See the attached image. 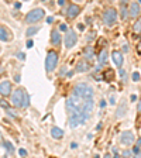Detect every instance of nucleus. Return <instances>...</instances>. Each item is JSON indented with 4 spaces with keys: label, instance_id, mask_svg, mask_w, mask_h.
Returning <instances> with one entry per match:
<instances>
[{
    "label": "nucleus",
    "instance_id": "nucleus-35",
    "mask_svg": "<svg viewBox=\"0 0 141 158\" xmlns=\"http://www.w3.org/2000/svg\"><path fill=\"white\" fill-rule=\"evenodd\" d=\"M131 100H133V102H135V100H137V96H135V95H131Z\"/></svg>",
    "mask_w": 141,
    "mask_h": 158
},
{
    "label": "nucleus",
    "instance_id": "nucleus-22",
    "mask_svg": "<svg viewBox=\"0 0 141 158\" xmlns=\"http://www.w3.org/2000/svg\"><path fill=\"white\" fill-rule=\"evenodd\" d=\"M39 30V27H34V28H28L27 30V37H31V35H34V34L37 33Z\"/></svg>",
    "mask_w": 141,
    "mask_h": 158
},
{
    "label": "nucleus",
    "instance_id": "nucleus-30",
    "mask_svg": "<svg viewBox=\"0 0 141 158\" xmlns=\"http://www.w3.org/2000/svg\"><path fill=\"white\" fill-rule=\"evenodd\" d=\"M137 52H138V55H141V44L137 45Z\"/></svg>",
    "mask_w": 141,
    "mask_h": 158
},
{
    "label": "nucleus",
    "instance_id": "nucleus-2",
    "mask_svg": "<svg viewBox=\"0 0 141 158\" xmlns=\"http://www.w3.org/2000/svg\"><path fill=\"white\" fill-rule=\"evenodd\" d=\"M11 103H13L16 107H28L30 105V96L28 93L26 92V89L23 88H19L16 89L13 92V95H11Z\"/></svg>",
    "mask_w": 141,
    "mask_h": 158
},
{
    "label": "nucleus",
    "instance_id": "nucleus-39",
    "mask_svg": "<svg viewBox=\"0 0 141 158\" xmlns=\"http://www.w3.org/2000/svg\"><path fill=\"white\" fill-rule=\"evenodd\" d=\"M120 4H127V0H122V2H120Z\"/></svg>",
    "mask_w": 141,
    "mask_h": 158
},
{
    "label": "nucleus",
    "instance_id": "nucleus-19",
    "mask_svg": "<svg viewBox=\"0 0 141 158\" xmlns=\"http://www.w3.org/2000/svg\"><path fill=\"white\" fill-rule=\"evenodd\" d=\"M85 58L88 59V61H92V59L95 58V55H93V49L90 48V47H86L85 48Z\"/></svg>",
    "mask_w": 141,
    "mask_h": 158
},
{
    "label": "nucleus",
    "instance_id": "nucleus-37",
    "mask_svg": "<svg viewBox=\"0 0 141 158\" xmlns=\"http://www.w3.org/2000/svg\"><path fill=\"white\" fill-rule=\"evenodd\" d=\"M135 147H141V138H138V141H137V145Z\"/></svg>",
    "mask_w": 141,
    "mask_h": 158
},
{
    "label": "nucleus",
    "instance_id": "nucleus-42",
    "mask_svg": "<svg viewBox=\"0 0 141 158\" xmlns=\"http://www.w3.org/2000/svg\"><path fill=\"white\" fill-rule=\"evenodd\" d=\"M76 2H82V0H76Z\"/></svg>",
    "mask_w": 141,
    "mask_h": 158
},
{
    "label": "nucleus",
    "instance_id": "nucleus-36",
    "mask_svg": "<svg viewBox=\"0 0 141 158\" xmlns=\"http://www.w3.org/2000/svg\"><path fill=\"white\" fill-rule=\"evenodd\" d=\"M105 106H106V102L105 100H102V102H100V107H105Z\"/></svg>",
    "mask_w": 141,
    "mask_h": 158
},
{
    "label": "nucleus",
    "instance_id": "nucleus-20",
    "mask_svg": "<svg viewBox=\"0 0 141 158\" xmlns=\"http://www.w3.org/2000/svg\"><path fill=\"white\" fill-rule=\"evenodd\" d=\"M133 30H134L135 34H140L141 33V19H138V21H135L134 27H133Z\"/></svg>",
    "mask_w": 141,
    "mask_h": 158
},
{
    "label": "nucleus",
    "instance_id": "nucleus-1",
    "mask_svg": "<svg viewBox=\"0 0 141 158\" xmlns=\"http://www.w3.org/2000/svg\"><path fill=\"white\" fill-rule=\"evenodd\" d=\"M93 110V89L88 83H78L72 90V95L66 100L68 123L72 128L90 117Z\"/></svg>",
    "mask_w": 141,
    "mask_h": 158
},
{
    "label": "nucleus",
    "instance_id": "nucleus-16",
    "mask_svg": "<svg viewBox=\"0 0 141 158\" xmlns=\"http://www.w3.org/2000/svg\"><path fill=\"white\" fill-rule=\"evenodd\" d=\"M126 109H127V105H126V102H122V103H120V106H118V109H117L116 117H123V116L126 114Z\"/></svg>",
    "mask_w": 141,
    "mask_h": 158
},
{
    "label": "nucleus",
    "instance_id": "nucleus-33",
    "mask_svg": "<svg viewBox=\"0 0 141 158\" xmlns=\"http://www.w3.org/2000/svg\"><path fill=\"white\" fill-rule=\"evenodd\" d=\"M27 47H28V48H31V47H33V41H28V43H27Z\"/></svg>",
    "mask_w": 141,
    "mask_h": 158
},
{
    "label": "nucleus",
    "instance_id": "nucleus-29",
    "mask_svg": "<svg viewBox=\"0 0 141 158\" xmlns=\"http://www.w3.org/2000/svg\"><path fill=\"white\" fill-rule=\"evenodd\" d=\"M130 155H131V152H130V151H124V152H123V157H130Z\"/></svg>",
    "mask_w": 141,
    "mask_h": 158
},
{
    "label": "nucleus",
    "instance_id": "nucleus-14",
    "mask_svg": "<svg viewBox=\"0 0 141 158\" xmlns=\"http://www.w3.org/2000/svg\"><path fill=\"white\" fill-rule=\"evenodd\" d=\"M51 41H52L54 45H58V44L61 43V34H59L56 30H54L52 33H51Z\"/></svg>",
    "mask_w": 141,
    "mask_h": 158
},
{
    "label": "nucleus",
    "instance_id": "nucleus-28",
    "mask_svg": "<svg viewBox=\"0 0 141 158\" xmlns=\"http://www.w3.org/2000/svg\"><path fill=\"white\" fill-rule=\"evenodd\" d=\"M19 154H20V155H27V151L21 148V150H19Z\"/></svg>",
    "mask_w": 141,
    "mask_h": 158
},
{
    "label": "nucleus",
    "instance_id": "nucleus-6",
    "mask_svg": "<svg viewBox=\"0 0 141 158\" xmlns=\"http://www.w3.org/2000/svg\"><path fill=\"white\" fill-rule=\"evenodd\" d=\"M78 41V35L73 30H66V35H65V47L66 48H72Z\"/></svg>",
    "mask_w": 141,
    "mask_h": 158
},
{
    "label": "nucleus",
    "instance_id": "nucleus-13",
    "mask_svg": "<svg viewBox=\"0 0 141 158\" xmlns=\"http://www.w3.org/2000/svg\"><path fill=\"white\" fill-rule=\"evenodd\" d=\"M88 69H89L88 59H86V61H79L78 65H76V72H85Z\"/></svg>",
    "mask_w": 141,
    "mask_h": 158
},
{
    "label": "nucleus",
    "instance_id": "nucleus-38",
    "mask_svg": "<svg viewBox=\"0 0 141 158\" xmlns=\"http://www.w3.org/2000/svg\"><path fill=\"white\" fill-rule=\"evenodd\" d=\"M78 27H79V30H83V28H85V26H83V24H79Z\"/></svg>",
    "mask_w": 141,
    "mask_h": 158
},
{
    "label": "nucleus",
    "instance_id": "nucleus-8",
    "mask_svg": "<svg viewBox=\"0 0 141 158\" xmlns=\"http://www.w3.org/2000/svg\"><path fill=\"white\" fill-rule=\"evenodd\" d=\"M79 11H81V7L76 6V4H71V6L68 7V11H66V17H68V19H75L79 14Z\"/></svg>",
    "mask_w": 141,
    "mask_h": 158
},
{
    "label": "nucleus",
    "instance_id": "nucleus-9",
    "mask_svg": "<svg viewBox=\"0 0 141 158\" xmlns=\"http://www.w3.org/2000/svg\"><path fill=\"white\" fill-rule=\"evenodd\" d=\"M11 93V83L10 82H2L0 83V95L2 96H9Z\"/></svg>",
    "mask_w": 141,
    "mask_h": 158
},
{
    "label": "nucleus",
    "instance_id": "nucleus-3",
    "mask_svg": "<svg viewBox=\"0 0 141 158\" xmlns=\"http://www.w3.org/2000/svg\"><path fill=\"white\" fill-rule=\"evenodd\" d=\"M56 64H58V54L51 49V51H48L45 58V71L48 73H51L56 68Z\"/></svg>",
    "mask_w": 141,
    "mask_h": 158
},
{
    "label": "nucleus",
    "instance_id": "nucleus-34",
    "mask_svg": "<svg viewBox=\"0 0 141 158\" xmlns=\"http://www.w3.org/2000/svg\"><path fill=\"white\" fill-rule=\"evenodd\" d=\"M64 3H65V0H58V4H59V6H62Z\"/></svg>",
    "mask_w": 141,
    "mask_h": 158
},
{
    "label": "nucleus",
    "instance_id": "nucleus-5",
    "mask_svg": "<svg viewBox=\"0 0 141 158\" xmlns=\"http://www.w3.org/2000/svg\"><path fill=\"white\" fill-rule=\"evenodd\" d=\"M44 16H45V11H44L43 9H34V10H31L30 13H27L26 23L33 24V23H35V21H39Z\"/></svg>",
    "mask_w": 141,
    "mask_h": 158
},
{
    "label": "nucleus",
    "instance_id": "nucleus-40",
    "mask_svg": "<svg viewBox=\"0 0 141 158\" xmlns=\"http://www.w3.org/2000/svg\"><path fill=\"white\" fill-rule=\"evenodd\" d=\"M138 112H141V100H140V103H138Z\"/></svg>",
    "mask_w": 141,
    "mask_h": 158
},
{
    "label": "nucleus",
    "instance_id": "nucleus-21",
    "mask_svg": "<svg viewBox=\"0 0 141 158\" xmlns=\"http://www.w3.org/2000/svg\"><path fill=\"white\" fill-rule=\"evenodd\" d=\"M127 10H128V9L126 7V4H122V19H123V20H126L128 16H130Z\"/></svg>",
    "mask_w": 141,
    "mask_h": 158
},
{
    "label": "nucleus",
    "instance_id": "nucleus-4",
    "mask_svg": "<svg viewBox=\"0 0 141 158\" xmlns=\"http://www.w3.org/2000/svg\"><path fill=\"white\" fill-rule=\"evenodd\" d=\"M103 21L107 27H113L117 21V10L114 9H106L103 13Z\"/></svg>",
    "mask_w": 141,
    "mask_h": 158
},
{
    "label": "nucleus",
    "instance_id": "nucleus-27",
    "mask_svg": "<svg viewBox=\"0 0 141 158\" xmlns=\"http://www.w3.org/2000/svg\"><path fill=\"white\" fill-rule=\"evenodd\" d=\"M59 30H61V31H66V30H68V27H66L65 24H61V26H59Z\"/></svg>",
    "mask_w": 141,
    "mask_h": 158
},
{
    "label": "nucleus",
    "instance_id": "nucleus-11",
    "mask_svg": "<svg viewBox=\"0 0 141 158\" xmlns=\"http://www.w3.org/2000/svg\"><path fill=\"white\" fill-rule=\"evenodd\" d=\"M112 58H113V62H114L117 66L123 65V54L120 52V51H113Z\"/></svg>",
    "mask_w": 141,
    "mask_h": 158
},
{
    "label": "nucleus",
    "instance_id": "nucleus-26",
    "mask_svg": "<svg viewBox=\"0 0 141 158\" xmlns=\"http://www.w3.org/2000/svg\"><path fill=\"white\" fill-rule=\"evenodd\" d=\"M120 75H122V79H123V81H126V71L120 69Z\"/></svg>",
    "mask_w": 141,
    "mask_h": 158
},
{
    "label": "nucleus",
    "instance_id": "nucleus-25",
    "mask_svg": "<svg viewBox=\"0 0 141 158\" xmlns=\"http://www.w3.org/2000/svg\"><path fill=\"white\" fill-rule=\"evenodd\" d=\"M0 106H3L4 109H9V105H7V103L4 102V100H0Z\"/></svg>",
    "mask_w": 141,
    "mask_h": 158
},
{
    "label": "nucleus",
    "instance_id": "nucleus-31",
    "mask_svg": "<svg viewBox=\"0 0 141 158\" xmlns=\"http://www.w3.org/2000/svg\"><path fill=\"white\" fill-rule=\"evenodd\" d=\"M110 103H112V105H114V103H116V99H114V96H112V98H110Z\"/></svg>",
    "mask_w": 141,
    "mask_h": 158
},
{
    "label": "nucleus",
    "instance_id": "nucleus-41",
    "mask_svg": "<svg viewBox=\"0 0 141 158\" xmlns=\"http://www.w3.org/2000/svg\"><path fill=\"white\" fill-rule=\"evenodd\" d=\"M138 3H140V4H141V0H138Z\"/></svg>",
    "mask_w": 141,
    "mask_h": 158
},
{
    "label": "nucleus",
    "instance_id": "nucleus-32",
    "mask_svg": "<svg viewBox=\"0 0 141 158\" xmlns=\"http://www.w3.org/2000/svg\"><path fill=\"white\" fill-rule=\"evenodd\" d=\"M52 21H54L52 17H48V19H47V23H52Z\"/></svg>",
    "mask_w": 141,
    "mask_h": 158
},
{
    "label": "nucleus",
    "instance_id": "nucleus-18",
    "mask_svg": "<svg viewBox=\"0 0 141 158\" xmlns=\"http://www.w3.org/2000/svg\"><path fill=\"white\" fill-rule=\"evenodd\" d=\"M103 78H105V81H112V79L114 78V71H113L112 68L106 69L105 72H103Z\"/></svg>",
    "mask_w": 141,
    "mask_h": 158
},
{
    "label": "nucleus",
    "instance_id": "nucleus-17",
    "mask_svg": "<svg viewBox=\"0 0 141 158\" xmlns=\"http://www.w3.org/2000/svg\"><path fill=\"white\" fill-rule=\"evenodd\" d=\"M106 62H107V51L102 49L100 54H99V65H105Z\"/></svg>",
    "mask_w": 141,
    "mask_h": 158
},
{
    "label": "nucleus",
    "instance_id": "nucleus-15",
    "mask_svg": "<svg viewBox=\"0 0 141 158\" xmlns=\"http://www.w3.org/2000/svg\"><path fill=\"white\" fill-rule=\"evenodd\" d=\"M51 135H52L54 138H56V140H59V138L64 137V131L58 127H52V130H51Z\"/></svg>",
    "mask_w": 141,
    "mask_h": 158
},
{
    "label": "nucleus",
    "instance_id": "nucleus-23",
    "mask_svg": "<svg viewBox=\"0 0 141 158\" xmlns=\"http://www.w3.org/2000/svg\"><path fill=\"white\" fill-rule=\"evenodd\" d=\"M131 78H133V81H134V82H138V81H140V73H138V72H134Z\"/></svg>",
    "mask_w": 141,
    "mask_h": 158
},
{
    "label": "nucleus",
    "instance_id": "nucleus-7",
    "mask_svg": "<svg viewBox=\"0 0 141 158\" xmlns=\"http://www.w3.org/2000/svg\"><path fill=\"white\" fill-rule=\"evenodd\" d=\"M120 141L124 145H131L134 143V134L131 131H124L122 134V137H120Z\"/></svg>",
    "mask_w": 141,
    "mask_h": 158
},
{
    "label": "nucleus",
    "instance_id": "nucleus-12",
    "mask_svg": "<svg viewBox=\"0 0 141 158\" xmlns=\"http://www.w3.org/2000/svg\"><path fill=\"white\" fill-rule=\"evenodd\" d=\"M10 38H11V33L6 27H0V40L2 41H9Z\"/></svg>",
    "mask_w": 141,
    "mask_h": 158
},
{
    "label": "nucleus",
    "instance_id": "nucleus-10",
    "mask_svg": "<svg viewBox=\"0 0 141 158\" xmlns=\"http://www.w3.org/2000/svg\"><path fill=\"white\" fill-rule=\"evenodd\" d=\"M128 14H130V17H137L138 14H140V3H135V2H133L131 4H130V11H128Z\"/></svg>",
    "mask_w": 141,
    "mask_h": 158
},
{
    "label": "nucleus",
    "instance_id": "nucleus-24",
    "mask_svg": "<svg viewBox=\"0 0 141 158\" xmlns=\"http://www.w3.org/2000/svg\"><path fill=\"white\" fill-rule=\"evenodd\" d=\"M4 145H6V148H7V151H9V152H13V151H14L13 145L10 144V143H6V144H4Z\"/></svg>",
    "mask_w": 141,
    "mask_h": 158
}]
</instances>
